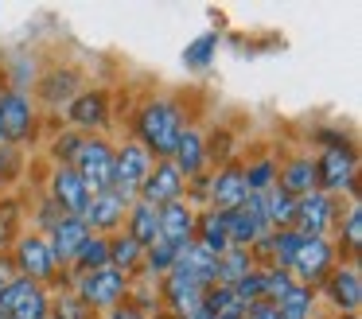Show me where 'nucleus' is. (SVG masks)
Listing matches in <instances>:
<instances>
[{
  "label": "nucleus",
  "mask_w": 362,
  "mask_h": 319,
  "mask_svg": "<svg viewBox=\"0 0 362 319\" xmlns=\"http://www.w3.org/2000/svg\"><path fill=\"white\" fill-rule=\"evenodd\" d=\"M195 121L187 98L180 93H144L129 113V137L141 148H148L152 160H172V148L180 132Z\"/></svg>",
  "instance_id": "f257e3e1"
},
{
  "label": "nucleus",
  "mask_w": 362,
  "mask_h": 319,
  "mask_svg": "<svg viewBox=\"0 0 362 319\" xmlns=\"http://www.w3.org/2000/svg\"><path fill=\"white\" fill-rule=\"evenodd\" d=\"M315 156V179L320 191L343 202H358L362 191V163H358V148L354 144H339V148H320Z\"/></svg>",
  "instance_id": "f03ea898"
},
{
  "label": "nucleus",
  "mask_w": 362,
  "mask_h": 319,
  "mask_svg": "<svg viewBox=\"0 0 362 319\" xmlns=\"http://www.w3.org/2000/svg\"><path fill=\"white\" fill-rule=\"evenodd\" d=\"M43 121L47 117L40 113V105H35L32 93L24 90H0V144H12V148H24V152H32L35 140H40L43 132Z\"/></svg>",
  "instance_id": "7ed1b4c3"
},
{
  "label": "nucleus",
  "mask_w": 362,
  "mask_h": 319,
  "mask_svg": "<svg viewBox=\"0 0 362 319\" xmlns=\"http://www.w3.org/2000/svg\"><path fill=\"white\" fill-rule=\"evenodd\" d=\"M113 90L110 86H86L71 105L59 113V124L74 129L78 137H110L113 132Z\"/></svg>",
  "instance_id": "20e7f679"
},
{
  "label": "nucleus",
  "mask_w": 362,
  "mask_h": 319,
  "mask_svg": "<svg viewBox=\"0 0 362 319\" xmlns=\"http://www.w3.org/2000/svg\"><path fill=\"white\" fill-rule=\"evenodd\" d=\"M8 261H12V272H16V277L35 280V284H43V288H55L59 277H63L47 238H43V233H32V230H24L8 245Z\"/></svg>",
  "instance_id": "39448f33"
},
{
  "label": "nucleus",
  "mask_w": 362,
  "mask_h": 319,
  "mask_svg": "<svg viewBox=\"0 0 362 319\" xmlns=\"http://www.w3.org/2000/svg\"><path fill=\"white\" fill-rule=\"evenodd\" d=\"M82 90H86V74H82L74 62H51V66L40 70V82H35L32 98H35V105H40L43 117L51 113L59 121V113H63Z\"/></svg>",
  "instance_id": "423d86ee"
},
{
  "label": "nucleus",
  "mask_w": 362,
  "mask_h": 319,
  "mask_svg": "<svg viewBox=\"0 0 362 319\" xmlns=\"http://www.w3.org/2000/svg\"><path fill=\"white\" fill-rule=\"evenodd\" d=\"M315 296H320V308L327 311V315H358L362 311V272H358V265L339 261L335 269H331V277L315 288Z\"/></svg>",
  "instance_id": "0eeeda50"
},
{
  "label": "nucleus",
  "mask_w": 362,
  "mask_h": 319,
  "mask_svg": "<svg viewBox=\"0 0 362 319\" xmlns=\"http://www.w3.org/2000/svg\"><path fill=\"white\" fill-rule=\"evenodd\" d=\"M113 148H117L113 137H82L78 156H74L71 168L78 171V179L90 187V195L113 187Z\"/></svg>",
  "instance_id": "6e6552de"
},
{
  "label": "nucleus",
  "mask_w": 362,
  "mask_h": 319,
  "mask_svg": "<svg viewBox=\"0 0 362 319\" xmlns=\"http://www.w3.org/2000/svg\"><path fill=\"white\" fill-rule=\"evenodd\" d=\"M152 163L156 160H152L148 148H141L133 137H121L117 148H113V191L125 202H133L141 183H144V175L152 171Z\"/></svg>",
  "instance_id": "1a4fd4ad"
},
{
  "label": "nucleus",
  "mask_w": 362,
  "mask_h": 319,
  "mask_svg": "<svg viewBox=\"0 0 362 319\" xmlns=\"http://www.w3.org/2000/svg\"><path fill=\"white\" fill-rule=\"evenodd\" d=\"M47 315H51V288L24 277H12L0 288V319H47Z\"/></svg>",
  "instance_id": "9d476101"
},
{
  "label": "nucleus",
  "mask_w": 362,
  "mask_h": 319,
  "mask_svg": "<svg viewBox=\"0 0 362 319\" xmlns=\"http://www.w3.org/2000/svg\"><path fill=\"white\" fill-rule=\"evenodd\" d=\"M339 265V249L331 238H304L292 257V280L296 284H308V288H320L323 280L331 277V269Z\"/></svg>",
  "instance_id": "9b49d317"
},
{
  "label": "nucleus",
  "mask_w": 362,
  "mask_h": 319,
  "mask_svg": "<svg viewBox=\"0 0 362 319\" xmlns=\"http://www.w3.org/2000/svg\"><path fill=\"white\" fill-rule=\"evenodd\" d=\"M339 214H343V199H331V195H323V191H308L296 199L292 230L304 233V238H331Z\"/></svg>",
  "instance_id": "f8f14e48"
},
{
  "label": "nucleus",
  "mask_w": 362,
  "mask_h": 319,
  "mask_svg": "<svg viewBox=\"0 0 362 319\" xmlns=\"http://www.w3.org/2000/svg\"><path fill=\"white\" fill-rule=\"evenodd\" d=\"M40 191L47 195L63 214H74V218H78L82 210H86V202H90V187L78 179V171H74L71 163H47Z\"/></svg>",
  "instance_id": "ddd939ff"
},
{
  "label": "nucleus",
  "mask_w": 362,
  "mask_h": 319,
  "mask_svg": "<svg viewBox=\"0 0 362 319\" xmlns=\"http://www.w3.org/2000/svg\"><path fill=\"white\" fill-rule=\"evenodd\" d=\"M156 284H160V308H164L168 315L187 319L191 311L203 308V292H206V288L199 284V280L191 277V272L183 269L180 261H175V269H172V272H164V277H160Z\"/></svg>",
  "instance_id": "4468645a"
},
{
  "label": "nucleus",
  "mask_w": 362,
  "mask_h": 319,
  "mask_svg": "<svg viewBox=\"0 0 362 319\" xmlns=\"http://www.w3.org/2000/svg\"><path fill=\"white\" fill-rule=\"evenodd\" d=\"M276 187L288 191L292 199L308 191H320V179H315V156L308 148H288V152H276Z\"/></svg>",
  "instance_id": "2eb2a0df"
},
{
  "label": "nucleus",
  "mask_w": 362,
  "mask_h": 319,
  "mask_svg": "<svg viewBox=\"0 0 362 319\" xmlns=\"http://www.w3.org/2000/svg\"><path fill=\"white\" fill-rule=\"evenodd\" d=\"M125 210L129 202L121 199L117 191H94L86 202V210H82V222H86L90 233H98V238H113V233H121V226H125Z\"/></svg>",
  "instance_id": "dca6fc26"
},
{
  "label": "nucleus",
  "mask_w": 362,
  "mask_h": 319,
  "mask_svg": "<svg viewBox=\"0 0 362 319\" xmlns=\"http://www.w3.org/2000/svg\"><path fill=\"white\" fill-rule=\"evenodd\" d=\"M183 191H187V179L180 175V168H175L172 160H156L152 171L144 175L136 199L148 202V207H168V202H180Z\"/></svg>",
  "instance_id": "f3484780"
},
{
  "label": "nucleus",
  "mask_w": 362,
  "mask_h": 319,
  "mask_svg": "<svg viewBox=\"0 0 362 319\" xmlns=\"http://www.w3.org/2000/svg\"><path fill=\"white\" fill-rule=\"evenodd\" d=\"M206 191H211V207H214V210H234V207H242V199H245L242 156L206 171Z\"/></svg>",
  "instance_id": "a211bd4d"
},
{
  "label": "nucleus",
  "mask_w": 362,
  "mask_h": 319,
  "mask_svg": "<svg viewBox=\"0 0 362 319\" xmlns=\"http://www.w3.org/2000/svg\"><path fill=\"white\" fill-rule=\"evenodd\" d=\"M172 163L180 168L183 179H199L211 171V163H206V132L199 129V121H191L187 129L180 132V140H175L172 148Z\"/></svg>",
  "instance_id": "6ab92c4d"
},
{
  "label": "nucleus",
  "mask_w": 362,
  "mask_h": 319,
  "mask_svg": "<svg viewBox=\"0 0 362 319\" xmlns=\"http://www.w3.org/2000/svg\"><path fill=\"white\" fill-rule=\"evenodd\" d=\"M331 241L339 249V261L358 265V257H362V202H343V214H339L335 230H331Z\"/></svg>",
  "instance_id": "aec40b11"
},
{
  "label": "nucleus",
  "mask_w": 362,
  "mask_h": 319,
  "mask_svg": "<svg viewBox=\"0 0 362 319\" xmlns=\"http://www.w3.org/2000/svg\"><path fill=\"white\" fill-rule=\"evenodd\" d=\"M160 238L172 241L175 249L191 245L195 241V207H187L183 199L160 207Z\"/></svg>",
  "instance_id": "412c9836"
},
{
  "label": "nucleus",
  "mask_w": 362,
  "mask_h": 319,
  "mask_svg": "<svg viewBox=\"0 0 362 319\" xmlns=\"http://www.w3.org/2000/svg\"><path fill=\"white\" fill-rule=\"evenodd\" d=\"M195 245H203L211 257H222L230 249V233H226V210L203 207L195 210Z\"/></svg>",
  "instance_id": "4be33fe9"
},
{
  "label": "nucleus",
  "mask_w": 362,
  "mask_h": 319,
  "mask_svg": "<svg viewBox=\"0 0 362 319\" xmlns=\"http://www.w3.org/2000/svg\"><path fill=\"white\" fill-rule=\"evenodd\" d=\"M242 175H245V195H269L276 187V152L261 148V152L242 156Z\"/></svg>",
  "instance_id": "5701e85b"
},
{
  "label": "nucleus",
  "mask_w": 362,
  "mask_h": 319,
  "mask_svg": "<svg viewBox=\"0 0 362 319\" xmlns=\"http://www.w3.org/2000/svg\"><path fill=\"white\" fill-rule=\"evenodd\" d=\"M86 238H90L86 222H82V218H74V214H66L63 222H59L55 230L47 233V245H51V253H55L59 269H66V265L74 261V253H78V245H82Z\"/></svg>",
  "instance_id": "b1692460"
},
{
  "label": "nucleus",
  "mask_w": 362,
  "mask_h": 319,
  "mask_svg": "<svg viewBox=\"0 0 362 319\" xmlns=\"http://www.w3.org/2000/svg\"><path fill=\"white\" fill-rule=\"evenodd\" d=\"M121 230H125L136 245H152V241H160V207H148V202L133 199L129 210H125V226H121Z\"/></svg>",
  "instance_id": "393cba45"
},
{
  "label": "nucleus",
  "mask_w": 362,
  "mask_h": 319,
  "mask_svg": "<svg viewBox=\"0 0 362 319\" xmlns=\"http://www.w3.org/2000/svg\"><path fill=\"white\" fill-rule=\"evenodd\" d=\"M273 308H276V315H281V319H327V315H323V308H320L315 288H308V284H292L288 292L273 303Z\"/></svg>",
  "instance_id": "a878e982"
},
{
  "label": "nucleus",
  "mask_w": 362,
  "mask_h": 319,
  "mask_svg": "<svg viewBox=\"0 0 362 319\" xmlns=\"http://www.w3.org/2000/svg\"><path fill=\"white\" fill-rule=\"evenodd\" d=\"M218 51H222V31H218V28H211V31L195 35L187 47H183V66H187L191 74H203V70H211V66H214Z\"/></svg>",
  "instance_id": "bb28decb"
},
{
  "label": "nucleus",
  "mask_w": 362,
  "mask_h": 319,
  "mask_svg": "<svg viewBox=\"0 0 362 319\" xmlns=\"http://www.w3.org/2000/svg\"><path fill=\"white\" fill-rule=\"evenodd\" d=\"M24 202H28V195H16V191L0 199V253H8V245L28 230L24 226V210H28Z\"/></svg>",
  "instance_id": "cd10ccee"
},
{
  "label": "nucleus",
  "mask_w": 362,
  "mask_h": 319,
  "mask_svg": "<svg viewBox=\"0 0 362 319\" xmlns=\"http://www.w3.org/2000/svg\"><path fill=\"white\" fill-rule=\"evenodd\" d=\"M24 207H28V210H24V226H28L32 233H43V238H47V233L55 230V226L63 222V218H66L63 210H59V207H55V202H51L43 191H35L32 199L24 202Z\"/></svg>",
  "instance_id": "c85d7f7f"
},
{
  "label": "nucleus",
  "mask_w": 362,
  "mask_h": 319,
  "mask_svg": "<svg viewBox=\"0 0 362 319\" xmlns=\"http://www.w3.org/2000/svg\"><path fill=\"white\" fill-rule=\"evenodd\" d=\"M141 261H144V245H136L125 230L110 238V269L125 272V277H141Z\"/></svg>",
  "instance_id": "c756f323"
},
{
  "label": "nucleus",
  "mask_w": 362,
  "mask_h": 319,
  "mask_svg": "<svg viewBox=\"0 0 362 319\" xmlns=\"http://www.w3.org/2000/svg\"><path fill=\"white\" fill-rule=\"evenodd\" d=\"M4 86H8V90H24V93H32L35 90V82H40V59H35V54H12L8 62H4Z\"/></svg>",
  "instance_id": "7c9ffc66"
},
{
  "label": "nucleus",
  "mask_w": 362,
  "mask_h": 319,
  "mask_svg": "<svg viewBox=\"0 0 362 319\" xmlns=\"http://www.w3.org/2000/svg\"><path fill=\"white\" fill-rule=\"evenodd\" d=\"M180 265H183V269H187L203 288H214V284H218V257H211L203 245H195V241L180 249Z\"/></svg>",
  "instance_id": "2f4dec72"
},
{
  "label": "nucleus",
  "mask_w": 362,
  "mask_h": 319,
  "mask_svg": "<svg viewBox=\"0 0 362 319\" xmlns=\"http://www.w3.org/2000/svg\"><path fill=\"white\" fill-rule=\"evenodd\" d=\"M175 261H180V249L172 245V241H152V245H144V261H141V277L148 280H160L164 272L175 269Z\"/></svg>",
  "instance_id": "473e14b6"
},
{
  "label": "nucleus",
  "mask_w": 362,
  "mask_h": 319,
  "mask_svg": "<svg viewBox=\"0 0 362 319\" xmlns=\"http://www.w3.org/2000/svg\"><path fill=\"white\" fill-rule=\"evenodd\" d=\"M203 311H211L214 319H245V303L234 296V288L214 284L203 292Z\"/></svg>",
  "instance_id": "72a5a7b5"
},
{
  "label": "nucleus",
  "mask_w": 362,
  "mask_h": 319,
  "mask_svg": "<svg viewBox=\"0 0 362 319\" xmlns=\"http://www.w3.org/2000/svg\"><path fill=\"white\" fill-rule=\"evenodd\" d=\"M105 265H110V238L90 233V238L78 245V253H74V261L66 265V269L71 272H94V269H105Z\"/></svg>",
  "instance_id": "f704fd0d"
},
{
  "label": "nucleus",
  "mask_w": 362,
  "mask_h": 319,
  "mask_svg": "<svg viewBox=\"0 0 362 319\" xmlns=\"http://www.w3.org/2000/svg\"><path fill=\"white\" fill-rule=\"evenodd\" d=\"M125 303H129V308H136L141 315H148V319L164 311V308H160V284H156V280H148V277H133V280H129Z\"/></svg>",
  "instance_id": "c9c22d12"
},
{
  "label": "nucleus",
  "mask_w": 362,
  "mask_h": 319,
  "mask_svg": "<svg viewBox=\"0 0 362 319\" xmlns=\"http://www.w3.org/2000/svg\"><path fill=\"white\" fill-rule=\"evenodd\" d=\"M78 144H82V137L74 129H66V124H55L51 129V137H47V163H74V156H78Z\"/></svg>",
  "instance_id": "e433bc0d"
},
{
  "label": "nucleus",
  "mask_w": 362,
  "mask_h": 319,
  "mask_svg": "<svg viewBox=\"0 0 362 319\" xmlns=\"http://www.w3.org/2000/svg\"><path fill=\"white\" fill-rule=\"evenodd\" d=\"M292 218H296V199H292L288 191H281V187H273V191L265 195V222H269V230H288Z\"/></svg>",
  "instance_id": "4c0bfd02"
},
{
  "label": "nucleus",
  "mask_w": 362,
  "mask_h": 319,
  "mask_svg": "<svg viewBox=\"0 0 362 319\" xmlns=\"http://www.w3.org/2000/svg\"><path fill=\"white\" fill-rule=\"evenodd\" d=\"M230 160H238V137L230 124H218V129L206 132V163L218 168V163H230Z\"/></svg>",
  "instance_id": "58836bf2"
},
{
  "label": "nucleus",
  "mask_w": 362,
  "mask_h": 319,
  "mask_svg": "<svg viewBox=\"0 0 362 319\" xmlns=\"http://www.w3.org/2000/svg\"><path fill=\"white\" fill-rule=\"evenodd\" d=\"M257 265H253V257H250V249H234L230 245L226 253L218 257V284H226V288H234L238 280L245 277V272H253Z\"/></svg>",
  "instance_id": "ea45409f"
},
{
  "label": "nucleus",
  "mask_w": 362,
  "mask_h": 319,
  "mask_svg": "<svg viewBox=\"0 0 362 319\" xmlns=\"http://www.w3.org/2000/svg\"><path fill=\"white\" fill-rule=\"evenodd\" d=\"M51 319H98V315L71 292V288H59V292H51Z\"/></svg>",
  "instance_id": "a19ab883"
},
{
  "label": "nucleus",
  "mask_w": 362,
  "mask_h": 319,
  "mask_svg": "<svg viewBox=\"0 0 362 319\" xmlns=\"http://www.w3.org/2000/svg\"><path fill=\"white\" fill-rule=\"evenodd\" d=\"M292 284H296V280H292L288 269H276V265H265V269H261V300L276 303Z\"/></svg>",
  "instance_id": "79ce46f5"
},
{
  "label": "nucleus",
  "mask_w": 362,
  "mask_h": 319,
  "mask_svg": "<svg viewBox=\"0 0 362 319\" xmlns=\"http://www.w3.org/2000/svg\"><path fill=\"white\" fill-rule=\"evenodd\" d=\"M300 241H304V233H296L288 226V230H273V265L276 269H292V257H296Z\"/></svg>",
  "instance_id": "37998d69"
},
{
  "label": "nucleus",
  "mask_w": 362,
  "mask_h": 319,
  "mask_svg": "<svg viewBox=\"0 0 362 319\" xmlns=\"http://www.w3.org/2000/svg\"><path fill=\"white\" fill-rule=\"evenodd\" d=\"M24 171H28V152L24 148L0 144V175H4V183L16 187L20 179H24Z\"/></svg>",
  "instance_id": "c03bdc74"
},
{
  "label": "nucleus",
  "mask_w": 362,
  "mask_h": 319,
  "mask_svg": "<svg viewBox=\"0 0 362 319\" xmlns=\"http://www.w3.org/2000/svg\"><path fill=\"white\" fill-rule=\"evenodd\" d=\"M308 137H312L315 152H320V148H339V144H354V140H351V132H346V129H339V124H315V129L308 132Z\"/></svg>",
  "instance_id": "a18cd8bd"
},
{
  "label": "nucleus",
  "mask_w": 362,
  "mask_h": 319,
  "mask_svg": "<svg viewBox=\"0 0 362 319\" xmlns=\"http://www.w3.org/2000/svg\"><path fill=\"white\" fill-rule=\"evenodd\" d=\"M98 319H148V315H141V311H136V308H129V303H117V308L102 311Z\"/></svg>",
  "instance_id": "49530a36"
},
{
  "label": "nucleus",
  "mask_w": 362,
  "mask_h": 319,
  "mask_svg": "<svg viewBox=\"0 0 362 319\" xmlns=\"http://www.w3.org/2000/svg\"><path fill=\"white\" fill-rule=\"evenodd\" d=\"M12 277H16V272H12V261H8V253H0V288L8 284Z\"/></svg>",
  "instance_id": "de8ad7c7"
},
{
  "label": "nucleus",
  "mask_w": 362,
  "mask_h": 319,
  "mask_svg": "<svg viewBox=\"0 0 362 319\" xmlns=\"http://www.w3.org/2000/svg\"><path fill=\"white\" fill-rule=\"evenodd\" d=\"M187 319H214V315H211V311H203V308H199V311H191Z\"/></svg>",
  "instance_id": "09e8293b"
},
{
  "label": "nucleus",
  "mask_w": 362,
  "mask_h": 319,
  "mask_svg": "<svg viewBox=\"0 0 362 319\" xmlns=\"http://www.w3.org/2000/svg\"><path fill=\"white\" fill-rule=\"evenodd\" d=\"M4 195H12V187L4 183V175H0V199H4Z\"/></svg>",
  "instance_id": "8fccbe9b"
},
{
  "label": "nucleus",
  "mask_w": 362,
  "mask_h": 319,
  "mask_svg": "<svg viewBox=\"0 0 362 319\" xmlns=\"http://www.w3.org/2000/svg\"><path fill=\"white\" fill-rule=\"evenodd\" d=\"M327 319H362V315H327Z\"/></svg>",
  "instance_id": "3c124183"
},
{
  "label": "nucleus",
  "mask_w": 362,
  "mask_h": 319,
  "mask_svg": "<svg viewBox=\"0 0 362 319\" xmlns=\"http://www.w3.org/2000/svg\"><path fill=\"white\" fill-rule=\"evenodd\" d=\"M152 319H175V315H168V311H160V315H152Z\"/></svg>",
  "instance_id": "603ef678"
},
{
  "label": "nucleus",
  "mask_w": 362,
  "mask_h": 319,
  "mask_svg": "<svg viewBox=\"0 0 362 319\" xmlns=\"http://www.w3.org/2000/svg\"><path fill=\"white\" fill-rule=\"evenodd\" d=\"M47 319H51V315H47Z\"/></svg>",
  "instance_id": "864d4df0"
}]
</instances>
